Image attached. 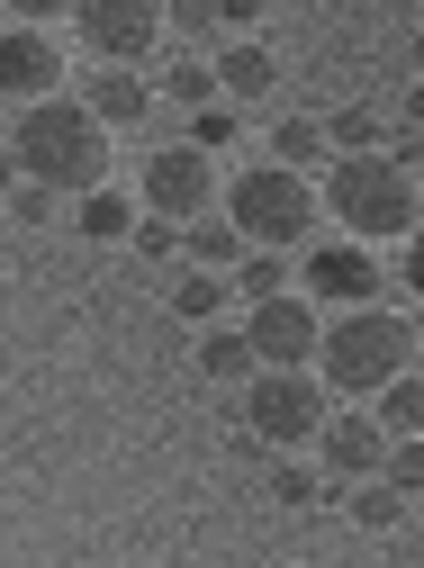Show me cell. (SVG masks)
<instances>
[{
    "mask_svg": "<svg viewBox=\"0 0 424 568\" xmlns=\"http://www.w3.org/2000/svg\"><path fill=\"white\" fill-rule=\"evenodd\" d=\"M380 424H388V434H424V371H406V379H388L380 397Z\"/></svg>",
    "mask_w": 424,
    "mask_h": 568,
    "instance_id": "20",
    "label": "cell"
},
{
    "mask_svg": "<svg viewBox=\"0 0 424 568\" xmlns=\"http://www.w3.org/2000/svg\"><path fill=\"white\" fill-rule=\"evenodd\" d=\"M415 63H424V28H415Z\"/></svg>",
    "mask_w": 424,
    "mask_h": 568,
    "instance_id": "37",
    "label": "cell"
},
{
    "mask_svg": "<svg viewBox=\"0 0 424 568\" xmlns=\"http://www.w3.org/2000/svg\"><path fill=\"white\" fill-rule=\"evenodd\" d=\"M380 135H388V118H380V109H362V100L325 118V145H334V154H380Z\"/></svg>",
    "mask_w": 424,
    "mask_h": 568,
    "instance_id": "19",
    "label": "cell"
},
{
    "mask_svg": "<svg viewBox=\"0 0 424 568\" xmlns=\"http://www.w3.org/2000/svg\"><path fill=\"white\" fill-rule=\"evenodd\" d=\"M0 37H10V0H0Z\"/></svg>",
    "mask_w": 424,
    "mask_h": 568,
    "instance_id": "36",
    "label": "cell"
},
{
    "mask_svg": "<svg viewBox=\"0 0 424 568\" xmlns=\"http://www.w3.org/2000/svg\"><path fill=\"white\" fill-rule=\"evenodd\" d=\"M226 217L244 226L253 253H290V244H307V226H316V190H307L290 163H253V172L226 181Z\"/></svg>",
    "mask_w": 424,
    "mask_h": 568,
    "instance_id": "4",
    "label": "cell"
},
{
    "mask_svg": "<svg viewBox=\"0 0 424 568\" xmlns=\"http://www.w3.org/2000/svg\"><path fill=\"white\" fill-rule=\"evenodd\" d=\"M181 253V226L172 217H135V262H172Z\"/></svg>",
    "mask_w": 424,
    "mask_h": 568,
    "instance_id": "28",
    "label": "cell"
},
{
    "mask_svg": "<svg viewBox=\"0 0 424 568\" xmlns=\"http://www.w3.org/2000/svg\"><path fill=\"white\" fill-rule=\"evenodd\" d=\"M280 290H290L280 253H244V262H235V298H253V307H262V298H280Z\"/></svg>",
    "mask_w": 424,
    "mask_h": 568,
    "instance_id": "23",
    "label": "cell"
},
{
    "mask_svg": "<svg viewBox=\"0 0 424 568\" xmlns=\"http://www.w3.org/2000/svg\"><path fill=\"white\" fill-rule=\"evenodd\" d=\"M388 424L380 415H362V406H343V415H325V434H316V460L334 469V478H380L388 469Z\"/></svg>",
    "mask_w": 424,
    "mask_h": 568,
    "instance_id": "9",
    "label": "cell"
},
{
    "mask_svg": "<svg viewBox=\"0 0 424 568\" xmlns=\"http://www.w3.org/2000/svg\"><path fill=\"white\" fill-rule=\"evenodd\" d=\"M73 28L100 63H145L172 28V0H73Z\"/></svg>",
    "mask_w": 424,
    "mask_h": 568,
    "instance_id": "7",
    "label": "cell"
},
{
    "mask_svg": "<svg viewBox=\"0 0 424 568\" xmlns=\"http://www.w3.org/2000/svg\"><path fill=\"white\" fill-rule=\"evenodd\" d=\"M325 207L352 226V244H397V235H415V217H424L415 172H397L388 154H343V163L325 172Z\"/></svg>",
    "mask_w": 424,
    "mask_h": 568,
    "instance_id": "3",
    "label": "cell"
},
{
    "mask_svg": "<svg viewBox=\"0 0 424 568\" xmlns=\"http://www.w3.org/2000/svg\"><path fill=\"white\" fill-rule=\"evenodd\" d=\"M334 506L362 524V532H397V524H406V496H397L388 478H343V496H334Z\"/></svg>",
    "mask_w": 424,
    "mask_h": 568,
    "instance_id": "16",
    "label": "cell"
},
{
    "mask_svg": "<svg viewBox=\"0 0 424 568\" xmlns=\"http://www.w3.org/2000/svg\"><path fill=\"white\" fill-rule=\"evenodd\" d=\"M163 91L181 109H208V91H218V63H163Z\"/></svg>",
    "mask_w": 424,
    "mask_h": 568,
    "instance_id": "25",
    "label": "cell"
},
{
    "mask_svg": "<svg viewBox=\"0 0 424 568\" xmlns=\"http://www.w3.org/2000/svg\"><path fill=\"white\" fill-rule=\"evenodd\" d=\"M406 290H415V298H424V226H415V235H406Z\"/></svg>",
    "mask_w": 424,
    "mask_h": 568,
    "instance_id": "32",
    "label": "cell"
},
{
    "mask_svg": "<svg viewBox=\"0 0 424 568\" xmlns=\"http://www.w3.org/2000/svg\"><path fill=\"white\" fill-rule=\"evenodd\" d=\"M406 371H415V316H397V307H343L325 325V343H316V379L343 406H371Z\"/></svg>",
    "mask_w": 424,
    "mask_h": 568,
    "instance_id": "2",
    "label": "cell"
},
{
    "mask_svg": "<svg viewBox=\"0 0 424 568\" xmlns=\"http://www.w3.org/2000/svg\"><path fill=\"white\" fill-rule=\"evenodd\" d=\"M415 343H424V316H415Z\"/></svg>",
    "mask_w": 424,
    "mask_h": 568,
    "instance_id": "38",
    "label": "cell"
},
{
    "mask_svg": "<svg viewBox=\"0 0 424 568\" xmlns=\"http://www.w3.org/2000/svg\"><path fill=\"white\" fill-rule=\"evenodd\" d=\"M271 496H280V506H316V469H299V460H271Z\"/></svg>",
    "mask_w": 424,
    "mask_h": 568,
    "instance_id": "29",
    "label": "cell"
},
{
    "mask_svg": "<svg viewBox=\"0 0 424 568\" xmlns=\"http://www.w3.org/2000/svg\"><path fill=\"white\" fill-rule=\"evenodd\" d=\"M397 496H406V506H415V496H424V434H397L388 443V469H380Z\"/></svg>",
    "mask_w": 424,
    "mask_h": 568,
    "instance_id": "22",
    "label": "cell"
},
{
    "mask_svg": "<svg viewBox=\"0 0 424 568\" xmlns=\"http://www.w3.org/2000/svg\"><path fill=\"white\" fill-rule=\"evenodd\" d=\"M280 91V54L271 45H218V100H235V109H253V100H271Z\"/></svg>",
    "mask_w": 424,
    "mask_h": 568,
    "instance_id": "13",
    "label": "cell"
},
{
    "mask_svg": "<svg viewBox=\"0 0 424 568\" xmlns=\"http://www.w3.org/2000/svg\"><path fill=\"white\" fill-rule=\"evenodd\" d=\"M406 126L424 135V73H415V91H406Z\"/></svg>",
    "mask_w": 424,
    "mask_h": 568,
    "instance_id": "35",
    "label": "cell"
},
{
    "mask_svg": "<svg viewBox=\"0 0 424 568\" xmlns=\"http://www.w3.org/2000/svg\"><path fill=\"white\" fill-rule=\"evenodd\" d=\"M235 118H244L235 100H208V109H190V145H199V154H218V145H235Z\"/></svg>",
    "mask_w": 424,
    "mask_h": 568,
    "instance_id": "24",
    "label": "cell"
},
{
    "mask_svg": "<svg viewBox=\"0 0 424 568\" xmlns=\"http://www.w3.org/2000/svg\"><path fill=\"white\" fill-rule=\"evenodd\" d=\"M218 0H172V37H190V45H218Z\"/></svg>",
    "mask_w": 424,
    "mask_h": 568,
    "instance_id": "26",
    "label": "cell"
},
{
    "mask_svg": "<svg viewBox=\"0 0 424 568\" xmlns=\"http://www.w3.org/2000/svg\"><path fill=\"white\" fill-rule=\"evenodd\" d=\"M388 163H397V172H424V135H406V145H388Z\"/></svg>",
    "mask_w": 424,
    "mask_h": 568,
    "instance_id": "33",
    "label": "cell"
},
{
    "mask_svg": "<svg viewBox=\"0 0 424 568\" xmlns=\"http://www.w3.org/2000/svg\"><path fill=\"white\" fill-rule=\"evenodd\" d=\"M73 0H10V28H54Z\"/></svg>",
    "mask_w": 424,
    "mask_h": 568,
    "instance_id": "30",
    "label": "cell"
},
{
    "mask_svg": "<svg viewBox=\"0 0 424 568\" xmlns=\"http://www.w3.org/2000/svg\"><path fill=\"white\" fill-rule=\"evenodd\" d=\"M163 298H172V316H181V325H218L235 290H226V271H199V262H190V271L172 280V290H163Z\"/></svg>",
    "mask_w": 424,
    "mask_h": 568,
    "instance_id": "17",
    "label": "cell"
},
{
    "mask_svg": "<svg viewBox=\"0 0 424 568\" xmlns=\"http://www.w3.org/2000/svg\"><path fill=\"white\" fill-rule=\"evenodd\" d=\"M82 109H91L100 126H145L154 82L135 73V63H100V73H82Z\"/></svg>",
    "mask_w": 424,
    "mask_h": 568,
    "instance_id": "12",
    "label": "cell"
},
{
    "mask_svg": "<svg viewBox=\"0 0 424 568\" xmlns=\"http://www.w3.org/2000/svg\"><path fill=\"white\" fill-rule=\"evenodd\" d=\"M0 109H10V100H0Z\"/></svg>",
    "mask_w": 424,
    "mask_h": 568,
    "instance_id": "39",
    "label": "cell"
},
{
    "mask_svg": "<svg viewBox=\"0 0 424 568\" xmlns=\"http://www.w3.org/2000/svg\"><path fill=\"white\" fill-rule=\"evenodd\" d=\"M135 190H145V217L190 226V217H208V207H218V154H199L190 135H181V145H154L145 172H135Z\"/></svg>",
    "mask_w": 424,
    "mask_h": 568,
    "instance_id": "6",
    "label": "cell"
},
{
    "mask_svg": "<svg viewBox=\"0 0 424 568\" xmlns=\"http://www.w3.org/2000/svg\"><path fill=\"white\" fill-rule=\"evenodd\" d=\"M73 226H82L91 244H135V207H127L118 190H91V199H82V217H73Z\"/></svg>",
    "mask_w": 424,
    "mask_h": 568,
    "instance_id": "18",
    "label": "cell"
},
{
    "mask_svg": "<svg viewBox=\"0 0 424 568\" xmlns=\"http://www.w3.org/2000/svg\"><path fill=\"white\" fill-rule=\"evenodd\" d=\"M244 334H253V352H262V371H307L316 343H325V316H316L307 290H280V298H262V307L244 316Z\"/></svg>",
    "mask_w": 424,
    "mask_h": 568,
    "instance_id": "8",
    "label": "cell"
},
{
    "mask_svg": "<svg viewBox=\"0 0 424 568\" xmlns=\"http://www.w3.org/2000/svg\"><path fill=\"white\" fill-rule=\"evenodd\" d=\"M54 207H63V190H46V181H19L10 190V217L19 226H54Z\"/></svg>",
    "mask_w": 424,
    "mask_h": 568,
    "instance_id": "27",
    "label": "cell"
},
{
    "mask_svg": "<svg viewBox=\"0 0 424 568\" xmlns=\"http://www.w3.org/2000/svg\"><path fill=\"white\" fill-rule=\"evenodd\" d=\"M19 181H28V172H19V145H0V199H10Z\"/></svg>",
    "mask_w": 424,
    "mask_h": 568,
    "instance_id": "34",
    "label": "cell"
},
{
    "mask_svg": "<svg viewBox=\"0 0 424 568\" xmlns=\"http://www.w3.org/2000/svg\"><path fill=\"white\" fill-rule=\"evenodd\" d=\"M181 253H190L199 271H235L253 244H244V226H235V217H190V226H181Z\"/></svg>",
    "mask_w": 424,
    "mask_h": 568,
    "instance_id": "15",
    "label": "cell"
},
{
    "mask_svg": "<svg viewBox=\"0 0 424 568\" xmlns=\"http://www.w3.org/2000/svg\"><path fill=\"white\" fill-rule=\"evenodd\" d=\"M307 298H334V307H380V262L371 244H316L307 253Z\"/></svg>",
    "mask_w": 424,
    "mask_h": 568,
    "instance_id": "10",
    "label": "cell"
},
{
    "mask_svg": "<svg viewBox=\"0 0 424 568\" xmlns=\"http://www.w3.org/2000/svg\"><path fill=\"white\" fill-rule=\"evenodd\" d=\"M262 10H271V0H218V19H226V28H244V37L262 28Z\"/></svg>",
    "mask_w": 424,
    "mask_h": 568,
    "instance_id": "31",
    "label": "cell"
},
{
    "mask_svg": "<svg viewBox=\"0 0 424 568\" xmlns=\"http://www.w3.org/2000/svg\"><path fill=\"white\" fill-rule=\"evenodd\" d=\"M325 397H334V388H325L316 371H262V379L244 388V434L299 452V443L325 434Z\"/></svg>",
    "mask_w": 424,
    "mask_h": 568,
    "instance_id": "5",
    "label": "cell"
},
{
    "mask_svg": "<svg viewBox=\"0 0 424 568\" xmlns=\"http://www.w3.org/2000/svg\"><path fill=\"white\" fill-rule=\"evenodd\" d=\"M10 145H19V172L46 181V190H63V199L109 190V126H100L82 100H63V91L37 100V109H19Z\"/></svg>",
    "mask_w": 424,
    "mask_h": 568,
    "instance_id": "1",
    "label": "cell"
},
{
    "mask_svg": "<svg viewBox=\"0 0 424 568\" xmlns=\"http://www.w3.org/2000/svg\"><path fill=\"white\" fill-rule=\"evenodd\" d=\"M199 379H208V388H253V379H262L253 334H244V325H208V334H199Z\"/></svg>",
    "mask_w": 424,
    "mask_h": 568,
    "instance_id": "14",
    "label": "cell"
},
{
    "mask_svg": "<svg viewBox=\"0 0 424 568\" xmlns=\"http://www.w3.org/2000/svg\"><path fill=\"white\" fill-rule=\"evenodd\" d=\"M271 163H290V172H307L316 154H325V118H280V135H271Z\"/></svg>",
    "mask_w": 424,
    "mask_h": 568,
    "instance_id": "21",
    "label": "cell"
},
{
    "mask_svg": "<svg viewBox=\"0 0 424 568\" xmlns=\"http://www.w3.org/2000/svg\"><path fill=\"white\" fill-rule=\"evenodd\" d=\"M54 82H63V54H54L46 28H10L0 37V100L37 109V100H54Z\"/></svg>",
    "mask_w": 424,
    "mask_h": 568,
    "instance_id": "11",
    "label": "cell"
}]
</instances>
